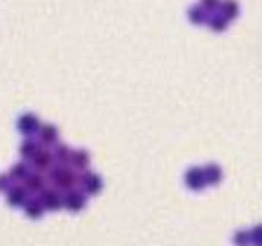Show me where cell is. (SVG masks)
<instances>
[{
  "label": "cell",
  "instance_id": "9",
  "mask_svg": "<svg viewBox=\"0 0 262 246\" xmlns=\"http://www.w3.org/2000/svg\"><path fill=\"white\" fill-rule=\"evenodd\" d=\"M38 134H40V143L42 146H56L59 143V129L54 125H42Z\"/></svg>",
  "mask_w": 262,
  "mask_h": 246
},
{
  "label": "cell",
  "instance_id": "23",
  "mask_svg": "<svg viewBox=\"0 0 262 246\" xmlns=\"http://www.w3.org/2000/svg\"><path fill=\"white\" fill-rule=\"evenodd\" d=\"M12 188V178H10V174L7 176H0V192H7Z\"/></svg>",
  "mask_w": 262,
  "mask_h": 246
},
{
  "label": "cell",
  "instance_id": "22",
  "mask_svg": "<svg viewBox=\"0 0 262 246\" xmlns=\"http://www.w3.org/2000/svg\"><path fill=\"white\" fill-rule=\"evenodd\" d=\"M220 3H223V0H202V7L208 12V14H211V12H218L220 10Z\"/></svg>",
  "mask_w": 262,
  "mask_h": 246
},
{
  "label": "cell",
  "instance_id": "1",
  "mask_svg": "<svg viewBox=\"0 0 262 246\" xmlns=\"http://www.w3.org/2000/svg\"><path fill=\"white\" fill-rule=\"evenodd\" d=\"M49 180H52V186H54L56 190L68 192V190H75L77 180H80V178H77L75 171L68 169L66 164H56V167H52V169H49Z\"/></svg>",
  "mask_w": 262,
  "mask_h": 246
},
{
  "label": "cell",
  "instance_id": "21",
  "mask_svg": "<svg viewBox=\"0 0 262 246\" xmlns=\"http://www.w3.org/2000/svg\"><path fill=\"white\" fill-rule=\"evenodd\" d=\"M251 246H262V223L251 230Z\"/></svg>",
  "mask_w": 262,
  "mask_h": 246
},
{
  "label": "cell",
  "instance_id": "6",
  "mask_svg": "<svg viewBox=\"0 0 262 246\" xmlns=\"http://www.w3.org/2000/svg\"><path fill=\"white\" fill-rule=\"evenodd\" d=\"M54 153H49V150H40L35 157L31 159V167L35 169V174H45V171H49L52 167H54Z\"/></svg>",
  "mask_w": 262,
  "mask_h": 246
},
{
  "label": "cell",
  "instance_id": "10",
  "mask_svg": "<svg viewBox=\"0 0 262 246\" xmlns=\"http://www.w3.org/2000/svg\"><path fill=\"white\" fill-rule=\"evenodd\" d=\"M24 188H26L28 192H42L45 188H47V183H45L42 174H28L26 180H24Z\"/></svg>",
  "mask_w": 262,
  "mask_h": 246
},
{
  "label": "cell",
  "instance_id": "15",
  "mask_svg": "<svg viewBox=\"0 0 262 246\" xmlns=\"http://www.w3.org/2000/svg\"><path fill=\"white\" fill-rule=\"evenodd\" d=\"M208 28H211V31H215V33H223L225 28L229 26V19H225L223 14H220V12H213L211 16H208Z\"/></svg>",
  "mask_w": 262,
  "mask_h": 246
},
{
  "label": "cell",
  "instance_id": "16",
  "mask_svg": "<svg viewBox=\"0 0 262 246\" xmlns=\"http://www.w3.org/2000/svg\"><path fill=\"white\" fill-rule=\"evenodd\" d=\"M19 153H21L24 162H31V159L40 153V143H35V141H24V143H21V150H19Z\"/></svg>",
  "mask_w": 262,
  "mask_h": 246
},
{
  "label": "cell",
  "instance_id": "13",
  "mask_svg": "<svg viewBox=\"0 0 262 246\" xmlns=\"http://www.w3.org/2000/svg\"><path fill=\"white\" fill-rule=\"evenodd\" d=\"M24 211H26V216H28V218L38 220V218H42V213L47 211V209L42 207V202H40V199H31V202H26V204H24Z\"/></svg>",
  "mask_w": 262,
  "mask_h": 246
},
{
  "label": "cell",
  "instance_id": "7",
  "mask_svg": "<svg viewBox=\"0 0 262 246\" xmlns=\"http://www.w3.org/2000/svg\"><path fill=\"white\" fill-rule=\"evenodd\" d=\"M40 202H42L45 209L56 211V209L63 207V195H61L59 190H42L40 192Z\"/></svg>",
  "mask_w": 262,
  "mask_h": 246
},
{
  "label": "cell",
  "instance_id": "19",
  "mask_svg": "<svg viewBox=\"0 0 262 246\" xmlns=\"http://www.w3.org/2000/svg\"><path fill=\"white\" fill-rule=\"evenodd\" d=\"M28 174H31V171H28V164L26 162H19V164H14V167L10 169V178L12 180H26Z\"/></svg>",
  "mask_w": 262,
  "mask_h": 246
},
{
  "label": "cell",
  "instance_id": "20",
  "mask_svg": "<svg viewBox=\"0 0 262 246\" xmlns=\"http://www.w3.org/2000/svg\"><path fill=\"white\" fill-rule=\"evenodd\" d=\"M234 244L236 246H251V230H239L234 235Z\"/></svg>",
  "mask_w": 262,
  "mask_h": 246
},
{
  "label": "cell",
  "instance_id": "18",
  "mask_svg": "<svg viewBox=\"0 0 262 246\" xmlns=\"http://www.w3.org/2000/svg\"><path fill=\"white\" fill-rule=\"evenodd\" d=\"M187 16H190V22L192 24H206L208 22V12L204 10L202 5H194V7H190V12H187Z\"/></svg>",
  "mask_w": 262,
  "mask_h": 246
},
{
  "label": "cell",
  "instance_id": "12",
  "mask_svg": "<svg viewBox=\"0 0 262 246\" xmlns=\"http://www.w3.org/2000/svg\"><path fill=\"white\" fill-rule=\"evenodd\" d=\"M89 162H92V157H89L87 150H73V157H71V167H73V169H84V171H87Z\"/></svg>",
  "mask_w": 262,
  "mask_h": 246
},
{
  "label": "cell",
  "instance_id": "4",
  "mask_svg": "<svg viewBox=\"0 0 262 246\" xmlns=\"http://www.w3.org/2000/svg\"><path fill=\"white\" fill-rule=\"evenodd\" d=\"M185 186L190 190H204L206 188V176H204V167H190L185 171Z\"/></svg>",
  "mask_w": 262,
  "mask_h": 246
},
{
  "label": "cell",
  "instance_id": "2",
  "mask_svg": "<svg viewBox=\"0 0 262 246\" xmlns=\"http://www.w3.org/2000/svg\"><path fill=\"white\" fill-rule=\"evenodd\" d=\"M77 183H80V190L84 192V195L87 197H92V195H98V192L103 190V178H101V176L98 174H94V171H84V174L80 176V180H77Z\"/></svg>",
  "mask_w": 262,
  "mask_h": 246
},
{
  "label": "cell",
  "instance_id": "3",
  "mask_svg": "<svg viewBox=\"0 0 262 246\" xmlns=\"http://www.w3.org/2000/svg\"><path fill=\"white\" fill-rule=\"evenodd\" d=\"M40 120H38V115H33V113H24L19 120H16V129L21 131L24 136H33V134H38L40 131Z\"/></svg>",
  "mask_w": 262,
  "mask_h": 246
},
{
  "label": "cell",
  "instance_id": "17",
  "mask_svg": "<svg viewBox=\"0 0 262 246\" xmlns=\"http://www.w3.org/2000/svg\"><path fill=\"white\" fill-rule=\"evenodd\" d=\"M71 157H73V148L56 143V148H54V159H56V164H71Z\"/></svg>",
  "mask_w": 262,
  "mask_h": 246
},
{
  "label": "cell",
  "instance_id": "5",
  "mask_svg": "<svg viewBox=\"0 0 262 246\" xmlns=\"http://www.w3.org/2000/svg\"><path fill=\"white\" fill-rule=\"evenodd\" d=\"M84 204H87V195L82 190H68L63 192V207L66 209H71V211H82L84 209Z\"/></svg>",
  "mask_w": 262,
  "mask_h": 246
},
{
  "label": "cell",
  "instance_id": "14",
  "mask_svg": "<svg viewBox=\"0 0 262 246\" xmlns=\"http://www.w3.org/2000/svg\"><path fill=\"white\" fill-rule=\"evenodd\" d=\"M220 14H223L225 19H229V22L236 19V16H239V3H236V0H223V3H220Z\"/></svg>",
  "mask_w": 262,
  "mask_h": 246
},
{
  "label": "cell",
  "instance_id": "11",
  "mask_svg": "<svg viewBox=\"0 0 262 246\" xmlns=\"http://www.w3.org/2000/svg\"><path fill=\"white\" fill-rule=\"evenodd\" d=\"M204 176H206V186H218L223 180V169L218 164H206L204 167Z\"/></svg>",
  "mask_w": 262,
  "mask_h": 246
},
{
  "label": "cell",
  "instance_id": "8",
  "mask_svg": "<svg viewBox=\"0 0 262 246\" xmlns=\"http://www.w3.org/2000/svg\"><path fill=\"white\" fill-rule=\"evenodd\" d=\"M26 195H28V190L24 186H12L7 190V204L10 207H24L26 204Z\"/></svg>",
  "mask_w": 262,
  "mask_h": 246
}]
</instances>
